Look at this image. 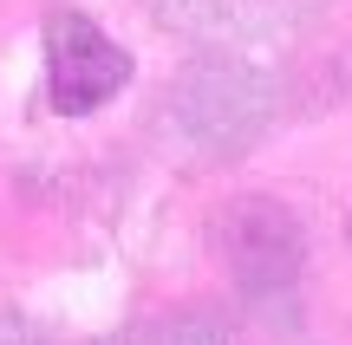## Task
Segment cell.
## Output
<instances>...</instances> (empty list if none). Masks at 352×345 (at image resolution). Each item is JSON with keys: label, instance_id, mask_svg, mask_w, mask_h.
Listing matches in <instances>:
<instances>
[{"label": "cell", "instance_id": "obj_1", "mask_svg": "<svg viewBox=\"0 0 352 345\" xmlns=\"http://www.w3.org/2000/svg\"><path fill=\"white\" fill-rule=\"evenodd\" d=\"M131 85V52L85 13L46 20V104L59 117H91Z\"/></svg>", "mask_w": 352, "mask_h": 345}]
</instances>
